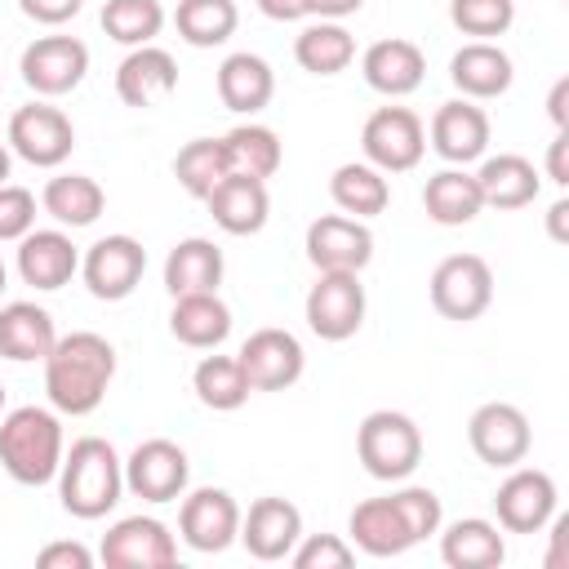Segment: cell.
Segmentation results:
<instances>
[{
    "mask_svg": "<svg viewBox=\"0 0 569 569\" xmlns=\"http://www.w3.org/2000/svg\"><path fill=\"white\" fill-rule=\"evenodd\" d=\"M67 440H62V418L49 405H18L0 413V467L9 480L40 489L58 480Z\"/></svg>",
    "mask_w": 569,
    "mask_h": 569,
    "instance_id": "cell-2",
    "label": "cell"
},
{
    "mask_svg": "<svg viewBox=\"0 0 569 569\" xmlns=\"http://www.w3.org/2000/svg\"><path fill=\"white\" fill-rule=\"evenodd\" d=\"M307 262L316 271H365L373 262V231L360 218L347 213H320L307 227Z\"/></svg>",
    "mask_w": 569,
    "mask_h": 569,
    "instance_id": "cell-17",
    "label": "cell"
},
{
    "mask_svg": "<svg viewBox=\"0 0 569 569\" xmlns=\"http://www.w3.org/2000/svg\"><path fill=\"white\" fill-rule=\"evenodd\" d=\"M569 76H560L556 84H551V93H547V116H551V124L556 129H569Z\"/></svg>",
    "mask_w": 569,
    "mask_h": 569,
    "instance_id": "cell-49",
    "label": "cell"
},
{
    "mask_svg": "<svg viewBox=\"0 0 569 569\" xmlns=\"http://www.w3.org/2000/svg\"><path fill=\"white\" fill-rule=\"evenodd\" d=\"M485 209H525L538 200L542 191V173L533 160H525L520 151H498V156H480L476 169Z\"/></svg>",
    "mask_w": 569,
    "mask_h": 569,
    "instance_id": "cell-27",
    "label": "cell"
},
{
    "mask_svg": "<svg viewBox=\"0 0 569 569\" xmlns=\"http://www.w3.org/2000/svg\"><path fill=\"white\" fill-rule=\"evenodd\" d=\"M556 480L542 467H507V480L493 489V525L502 533H542L556 516Z\"/></svg>",
    "mask_w": 569,
    "mask_h": 569,
    "instance_id": "cell-9",
    "label": "cell"
},
{
    "mask_svg": "<svg viewBox=\"0 0 569 569\" xmlns=\"http://www.w3.org/2000/svg\"><path fill=\"white\" fill-rule=\"evenodd\" d=\"M0 413H4V382H0Z\"/></svg>",
    "mask_w": 569,
    "mask_h": 569,
    "instance_id": "cell-54",
    "label": "cell"
},
{
    "mask_svg": "<svg viewBox=\"0 0 569 569\" xmlns=\"http://www.w3.org/2000/svg\"><path fill=\"white\" fill-rule=\"evenodd\" d=\"M347 533H351V547L373 556V560H391V556H405L409 547H418L409 525H405V516L396 511L391 493L356 502L351 516H347Z\"/></svg>",
    "mask_w": 569,
    "mask_h": 569,
    "instance_id": "cell-25",
    "label": "cell"
},
{
    "mask_svg": "<svg viewBox=\"0 0 569 569\" xmlns=\"http://www.w3.org/2000/svg\"><path fill=\"white\" fill-rule=\"evenodd\" d=\"M13 267H18L22 284H31L36 293H53L80 271V249L71 244L67 227H31L18 240Z\"/></svg>",
    "mask_w": 569,
    "mask_h": 569,
    "instance_id": "cell-20",
    "label": "cell"
},
{
    "mask_svg": "<svg viewBox=\"0 0 569 569\" xmlns=\"http://www.w3.org/2000/svg\"><path fill=\"white\" fill-rule=\"evenodd\" d=\"M18 9L40 27H62L84 9V0H18Z\"/></svg>",
    "mask_w": 569,
    "mask_h": 569,
    "instance_id": "cell-46",
    "label": "cell"
},
{
    "mask_svg": "<svg viewBox=\"0 0 569 569\" xmlns=\"http://www.w3.org/2000/svg\"><path fill=\"white\" fill-rule=\"evenodd\" d=\"M142 271H147V249L124 231L102 236L80 253V280L98 302H124L142 284Z\"/></svg>",
    "mask_w": 569,
    "mask_h": 569,
    "instance_id": "cell-10",
    "label": "cell"
},
{
    "mask_svg": "<svg viewBox=\"0 0 569 569\" xmlns=\"http://www.w3.org/2000/svg\"><path fill=\"white\" fill-rule=\"evenodd\" d=\"M53 342H58V329L40 302L18 298V302L0 307V356L4 360H13V365L44 360L53 351Z\"/></svg>",
    "mask_w": 569,
    "mask_h": 569,
    "instance_id": "cell-29",
    "label": "cell"
},
{
    "mask_svg": "<svg viewBox=\"0 0 569 569\" xmlns=\"http://www.w3.org/2000/svg\"><path fill=\"white\" fill-rule=\"evenodd\" d=\"M222 147H227V160H231V173H249V178H276L280 164H284V147H280V133L271 124H258V120H244L236 124L231 133H222Z\"/></svg>",
    "mask_w": 569,
    "mask_h": 569,
    "instance_id": "cell-36",
    "label": "cell"
},
{
    "mask_svg": "<svg viewBox=\"0 0 569 569\" xmlns=\"http://www.w3.org/2000/svg\"><path fill=\"white\" fill-rule=\"evenodd\" d=\"M209 218L227 231V236H258L271 218V196L262 178L249 173H227L209 196H204Z\"/></svg>",
    "mask_w": 569,
    "mask_h": 569,
    "instance_id": "cell-24",
    "label": "cell"
},
{
    "mask_svg": "<svg viewBox=\"0 0 569 569\" xmlns=\"http://www.w3.org/2000/svg\"><path fill=\"white\" fill-rule=\"evenodd\" d=\"M36 191L18 187V182H0V244H18L31 227H36Z\"/></svg>",
    "mask_w": 569,
    "mask_h": 569,
    "instance_id": "cell-44",
    "label": "cell"
},
{
    "mask_svg": "<svg viewBox=\"0 0 569 569\" xmlns=\"http://www.w3.org/2000/svg\"><path fill=\"white\" fill-rule=\"evenodd\" d=\"M227 173H231V160H227L222 138H191L173 156V178L191 200H204Z\"/></svg>",
    "mask_w": 569,
    "mask_h": 569,
    "instance_id": "cell-39",
    "label": "cell"
},
{
    "mask_svg": "<svg viewBox=\"0 0 569 569\" xmlns=\"http://www.w3.org/2000/svg\"><path fill=\"white\" fill-rule=\"evenodd\" d=\"M191 391H196V400H200L204 409H213V413H231V409H240V405L253 396V387H249L240 360H236V356H218V351L196 365Z\"/></svg>",
    "mask_w": 569,
    "mask_h": 569,
    "instance_id": "cell-37",
    "label": "cell"
},
{
    "mask_svg": "<svg viewBox=\"0 0 569 569\" xmlns=\"http://www.w3.org/2000/svg\"><path fill=\"white\" fill-rule=\"evenodd\" d=\"M0 89H4V84H0Z\"/></svg>",
    "mask_w": 569,
    "mask_h": 569,
    "instance_id": "cell-55",
    "label": "cell"
},
{
    "mask_svg": "<svg viewBox=\"0 0 569 569\" xmlns=\"http://www.w3.org/2000/svg\"><path fill=\"white\" fill-rule=\"evenodd\" d=\"M173 27L191 49H213L236 36L240 9H236V0H178Z\"/></svg>",
    "mask_w": 569,
    "mask_h": 569,
    "instance_id": "cell-38",
    "label": "cell"
},
{
    "mask_svg": "<svg viewBox=\"0 0 569 569\" xmlns=\"http://www.w3.org/2000/svg\"><path fill=\"white\" fill-rule=\"evenodd\" d=\"M169 333L191 351H218L231 338V307L218 293H182L169 307Z\"/></svg>",
    "mask_w": 569,
    "mask_h": 569,
    "instance_id": "cell-30",
    "label": "cell"
},
{
    "mask_svg": "<svg viewBox=\"0 0 569 569\" xmlns=\"http://www.w3.org/2000/svg\"><path fill=\"white\" fill-rule=\"evenodd\" d=\"M547 236L556 244H569V196L551 200V209H547Z\"/></svg>",
    "mask_w": 569,
    "mask_h": 569,
    "instance_id": "cell-50",
    "label": "cell"
},
{
    "mask_svg": "<svg viewBox=\"0 0 569 569\" xmlns=\"http://www.w3.org/2000/svg\"><path fill=\"white\" fill-rule=\"evenodd\" d=\"M365 307L369 302H365L360 271H316V284L307 289V302H302V316L320 342H347L360 333Z\"/></svg>",
    "mask_w": 569,
    "mask_h": 569,
    "instance_id": "cell-6",
    "label": "cell"
},
{
    "mask_svg": "<svg viewBox=\"0 0 569 569\" xmlns=\"http://www.w3.org/2000/svg\"><path fill=\"white\" fill-rule=\"evenodd\" d=\"M307 4H311V13H316V18H333V22H342V18L360 13V4H365V0H307Z\"/></svg>",
    "mask_w": 569,
    "mask_h": 569,
    "instance_id": "cell-51",
    "label": "cell"
},
{
    "mask_svg": "<svg viewBox=\"0 0 569 569\" xmlns=\"http://www.w3.org/2000/svg\"><path fill=\"white\" fill-rule=\"evenodd\" d=\"M329 200L338 204V213L369 222V218L387 213V204H391V182H387V173L373 169L369 160H347V164H338L333 178H329Z\"/></svg>",
    "mask_w": 569,
    "mask_h": 569,
    "instance_id": "cell-33",
    "label": "cell"
},
{
    "mask_svg": "<svg viewBox=\"0 0 569 569\" xmlns=\"http://www.w3.org/2000/svg\"><path fill=\"white\" fill-rule=\"evenodd\" d=\"M422 209H427V218L436 227H467V222H476L480 209H485L476 173H467V164H449V169L431 173L427 187H422Z\"/></svg>",
    "mask_w": 569,
    "mask_h": 569,
    "instance_id": "cell-32",
    "label": "cell"
},
{
    "mask_svg": "<svg viewBox=\"0 0 569 569\" xmlns=\"http://www.w3.org/2000/svg\"><path fill=\"white\" fill-rule=\"evenodd\" d=\"M565 151H569V129H556V138H551V147H547V178H551L556 187H569Z\"/></svg>",
    "mask_w": 569,
    "mask_h": 569,
    "instance_id": "cell-48",
    "label": "cell"
},
{
    "mask_svg": "<svg viewBox=\"0 0 569 569\" xmlns=\"http://www.w3.org/2000/svg\"><path fill=\"white\" fill-rule=\"evenodd\" d=\"M178 89V62L160 44H138L116 67V93L124 107H156Z\"/></svg>",
    "mask_w": 569,
    "mask_h": 569,
    "instance_id": "cell-23",
    "label": "cell"
},
{
    "mask_svg": "<svg viewBox=\"0 0 569 569\" xmlns=\"http://www.w3.org/2000/svg\"><path fill=\"white\" fill-rule=\"evenodd\" d=\"M213 84H218V98H222L227 111L258 116L271 102V93H276V71H271V62L262 53L236 49V53H227L218 62V80Z\"/></svg>",
    "mask_w": 569,
    "mask_h": 569,
    "instance_id": "cell-26",
    "label": "cell"
},
{
    "mask_svg": "<svg viewBox=\"0 0 569 569\" xmlns=\"http://www.w3.org/2000/svg\"><path fill=\"white\" fill-rule=\"evenodd\" d=\"M9 289V267H4V258H0V293Z\"/></svg>",
    "mask_w": 569,
    "mask_h": 569,
    "instance_id": "cell-53",
    "label": "cell"
},
{
    "mask_svg": "<svg viewBox=\"0 0 569 569\" xmlns=\"http://www.w3.org/2000/svg\"><path fill=\"white\" fill-rule=\"evenodd\" d=\"M489 116L485 107H476L471 98H449L436 107L431 124H427V142L445 164H471L489 151Z\"/></svg>",
    "mask_w": 569,
    "mask_h": 569,
    "instance_id": "cell-19",
    "label": "cell"
},
{
    "mask_svg": "<svg viewBox=\"0 0 569 569\" xmlns=\"http://www.w3.org/2000/svg\"><path fill=\"white\" fill-rule=\"evenodd\" d=\"M293 58L311 76H338V71H347L356 62V36L333 18H316V22H307L298 31Z\"/></svg>",
    "mask_w": 569,
    "mask_h": 569,
    "instance_id": "cell-35",
    "label": "cell"
},
{
    "mask_svg": "<svg viewBox=\"0 0 569 569\" xmlns=\"http://www.w3.org/2000/svg\"><path fill=\"white\" fill-rule=\"evenodd\" d=\"M467 445L485 467H516L529 458L533 431L525 409H516L511 400H489L467 418Z\"/></svg>",
    "mask_w": 569,
    "mask_h": 569,
    "instance_id": "cell-15",
    "label": "cell"
},
{
    "mask_svg": "<svg viewBox=\"0 0 569 569\" xmlns=\"http://www.w3.org/2000/svg\"><path fill=\"white\" fill-rule=\"evenodd\" d=\"M360 76L382 98H409L427 76V53L405 36H382L360 53Z\"/></svg>",
    "mask_w": 569,
    "mask_h": 569,
    "instance_id": "cell-21",
    "label": "cell"
},
{
    "mask_svg": "<svg viewBox=\"0 0 569 569\" xmlns=\"http://www.w3.org/2000/svg\"><path fill=\"white\" fill-rule=\"evenodd\" d=\"M164 4L160 0H107L102 4V31L107 40L138 49V44H156V36L164 31Z\"/></svg>",
    "mask_w": 569,
    "mask_h": 569,
    "instance_id": "cell-40",
    "label": "cell"
},
{
    "mask_svg": "<svg viewBox=\"0 0 569 569\" xmlns=\"http://www.w3.org/2000/svg\"><path fill=\"white\" fill-rule=\"evenodd\" d=\"M391 502H396V511L405 516V525H409L413 542L436 538V529L445 525L440 493H436V489H427V485H400V489H391Z\"/></svg>",
    "mask_w": 569,
    "mask_h": 569,
    "instance_id": "cell-42",
    "label": "cell"
},
{
    "mask_svg": "<svg viewBox=\"0 0 569 569\" xmlns=\"http://www.w3.org/2000/svg\"><path fill=\"white\" fill-rule=\"evenodd\" d=\"M178 538L200 556H222L240 538V502L218 485L187 489L178 507Z\"/></svg>",
    "mask_w": 569,
    "mask_h": 569,
    "instance_id": "cell-13",
    "label": "cell"
},
{
    "mask_svg": "<svg viewBox=\"0 0 569 569\" xmlns=\"http://www.w3.org/2000/svg\"><path fill=\"white\" fill-rule=\"evenodd\" d=\"M9 151L36 169H58L71 151H76V124L62 107L53 102H27L9 116V133H4Z\"/></svg>",
    "mask_w": 569,
    "mask_h": 569,
    "instance_id": "cell-7",
    "label": "cell"
},
{
    "mask_svg": "<svg viewBox=\"0 0 569 569\" xmlns=\"http://www.w3.org/2000/svg\"><path fill=\"white\" fill-rule=\"evenodd\" d=\"M40 569H93V551L84 542H49L36 551Z\"/></svg>",
    "mask_w": 569,
    "mask_h": 569,
    "instance_id": "cell-45",
    "label": "cell"
},
{
    "mask_svg": "<svg viewBox=\"0 0 569 569\" xmlns=\"http://www.w3.org/2000/svg\"><path fill=\"white\" fill-rule=\"evenodd\" d=\"M302 538V511L289 502V498H253L249 511H240V547L253 556V560H289V551L298 547Z\"/></svg>",
    "mask_w": 569,
    "mask_h": 569,
    "instance_id": "cell-18",
    "label": "cell"
},
{
    "mask_svg": "<svg viewBox=\"0 0 569 569\" xmlns=\"http://www.w3.org/2000/svg\"><path fill=\"white\" fill-rule=\"evenodd\" d=\"M40 365H44L49 405L58 413L84 418L107 400V387L116 378V347L93 329H76V333H62Z\"/></svg>",
    "mask_w": 569,
    "mask_h": 569,
    "instance_id": "cell-1",
    "label": "cell"
},
{
    "mask_svg": "<svg viewBox=\"0 0 569 569\" xmlns=\"http://www.w3.org/2000/svg\"><path fill=\"white\" fill-rule=\"evenodd\" d=\"M298 569H347L356 565V547L342 533H302L298 547L289 551Z\"/></svg>",
    "mask_w": 569,
    "mask_h": 569,
    "instance_id": "cell-43",
    "label": "cell"
},
{
    "mask_svg": "<svg viewBox=\"0 0 569 569\" xmlns=\"http://www.w3.org/2000/svg\"><path fill=\"white\" fill-rule=\"evenodd\" d=\"M40 209H44L58 227L80 231V227H93V222L102 218V209H107V191H102V182L89 178V173H58V178L44 182V191H40Z\"/></svg>",
    "mask_w": 569,
    "mask_h": 569,
    "instance_id": "cell-34",
    "label": "cell"
},
{
    "mask_svg": "<svg viewBox=\"0 0 569 569\" xmlns=\"http://www.w3.org/2000/svg\"><path fill=\"white\" fill-rule=\"evenodd\" d=\"M191 485V458L182 445L151 436L124 458V489L142 502H178Z\"/></svg>",
    "mask_w": 569,
    "mask_h": 569,
    "instance_id": "cell-12",
    "label": "cell"
},
{
    "mask_svg": "<svg viewBox=\"0 0 569 569\" xmlns=\"http://www.w3.org/2000/svg\"><path fill=\"white\" fill-rule=\"evenodd\" d=\"M236 360H240V369H244V378H249L253 391H284V387H293V382L302 378V369H307V351H302L298 333L276 329V325L253 329V333L240 342Z\"/></svg>",
    "mask_w": 569,
    "mask_h": 569,
    "instance_id": "cell-16",
    "label": "cell"
},
{
    "mask_svg": "<svg viewBox=\"0 0 569 569\" xmlns=\"http://www.w3.org/2000/svg\"><path fill=\"white\" fill-rule=\"evenodd\" d=\"M222 276H227V258L204 236L178 240L169 249V258H164V289L173 298H182V293H218Z\"/></svg>",
    "mask_w": 569,
    "mask_h": 569,
    "instance_id": "cell-31",
    "label": "cell"
},
{
    "mask_svg": "<svg viewBox=\"0 0 569 569\" xmlns=\"http://www.w3.org/2000/svg\"><path fill=\"white\" fill-rule=\"evenodd\" d=\"M9 169H13V151L9 142H0V182H9Z\"/></svg>",
    "mask_w": 569,
    "mask_h": 569,
    "instance_id": "cell-52",
    "label": "cell"
},
{
    "mask_svg": "<svg viewBox=\"0 0 569 569\" xmlns=\"http://www.w3.org/2000/svg\"><path fill=\"white\" fill-rule=\"evenodd\" d=\"M449 22L471 40H498L516 22V0H449Z\"/></svg>",
    "mask_w": 569,
    "mask_h": 569,
    "instance_id": "cell-41",
    "label": "cell"
},
{
    "mask_svg": "<svg viewBox=\"0 0 569 569\" xmlns=\"http://www.w3.org/2000/svg\"><path fill=\"white\" fill-rule=\"evenodd\" d=\"M124 493V458L102 436H80L58 467V502L76 520H102Z\"/></svg>",
    "mask_w": 569,
    "mask_h": 569,
    "instance_id": "cell-3",
    "label": "cell"
},
{
    "mask_svg": "<svg viewBox=\"0 0 569 569\" xmlns=\"http://www.w3.org/2000/svg\"><path fill=\"white\" fill-rule=\"evenodd\" d=\"M98 560L107 569H169L178 565V538L156 516H120L102 533Z\"/></svg>",
    "mask_w": 569,
    "mask_h": 569,
    "instance_id": "cell-14",
    "label": "cell"
},
{
    "mask_svg": "<svg viewBox=\"0 0 569 569\" xmlns=\"http://www.w3.org/2000/svg\"><path fill=\"white\" fill-rule=\"evenodd\" d=\"M18 71L36 98H62L89 76V44L76 36H36L22 49Z\"/></svg>",
    "mask_w": 569,
    "mask_h": 569,
    "instance_id": "cell-11",
    "label": "cell"
},
{
    "mask_svg": "<svg viewBox=\"0 0 569 569\" xmlns=\"http://www.w3.org/2000/svg\"><path fill=\"white\" fill-rule=\"evenodd\" d=\"M449 80H453L458 98L489 102V98H502L511 89L516 67H511V53L498 40H467L449 58Z\"/></svg>",
    "mask_w": 569,
    "mask_h": 569,
    "instance_id": "cell-22",
    "label": "cell"
},
{
    "mask_svg": "<svg viewBox=\"0 0 569 569\" xmlns=\"http://www.w3.org/2000/svg\"><path fill=\"white\" fill-rule=\"evenodd\" d=\"M427 293H431V307L445 320L471 325L493 302V271L480 253H449V258L436 262V271L427 280Z\"/></svg>",
    "mask_w": 569,
    "mask_h": 569,
    "instance_id": "cell-5",
    "label": "cell"
},
{
    "mask_svg": "<svg viewBox=\"0 0 569 569\" xmlns=\"http://www.w3.org/2000/svg\"><path fill=\"white\" fill-rule=\"evenodd\" d=\"M356 458L373 480L400 485L422 462V431L400 409H373L356 427Z\"/></svg>",
    "mask_w": 569,
    "mask_h": 569,
    "instance_id": "cell-4",
    "label": "cell"
},
{
    "mask_svg": "<svg viewBox=\"0 0 569 569\" xmlns=\"http://www.w3.org/2000/svg\"><path fill=\"white\" fill-rule=\"evenodd\" d=\"M253 4L271 22H302V18H311V4L307 0H253Z\"/></svg>",
    "mask_w": 569,
    "mask_h": 569,
    "instance_id": "cell-47",
    "label": "cell"
},
{
    "mask_svg": "<svg viewBox=\"0 0 569 569\" xmlns=\"http://www.w3.org/2000/svg\"><path fill=\"white\" fill-rule=\"evenodd\" d=\"M440 533V560L449 569H498L507 560L502 529L485 516H462L436 529Z\"/></svg>",
    "mask_w": 569,
    "mask_h": 569,
    "instance_id": "cell-28",
    "label": "cell"
},
{
    "mask_svg": "<svg viewBox=\"0 0 569 569\" xmlns=\"http://www.w3.org/2000/svg\"><path fill=\"white\" fill-rule=\"evenodd\" d=\"M360 151L382 173H409L427 156V124L409 107H378L360 129Z\"/></svg>",
    "mask_w": 569,
    "mask_h": 569,
    "instance_id": "cell-8",
    "label": "cell"
}]
</instances>
